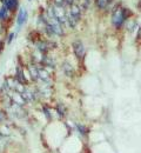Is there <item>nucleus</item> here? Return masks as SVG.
<instances>
[{"instance_id":"nucleus-1","label":"nucleus","mask_w":141,"mask_h":153,"mask_svg":"<svg viewBox=\"0 0 141 153\" xmlns=\"http://www.w3.org/2000/svg\"><path fill=\"white\" fill-rule=\"evenodd\" d=\"M123 22H125V18H123V14H122L121 8L115 9V11L113 12V16H112V24H113V26L117 27V28H120V27L123 25Z\"/></svg>"},{"instance_id":"nucleus-2","label":"nucleus","mask_w":141,"mask_h":153,"mask_svg":"<svg viewBox=\"0 0 141 153\" xmlns=\"http://www.w3.org/2000/svg\"><path fill=\"white\" fill-rule=\"evenodd\" d=\"M73 51H74V54L77 56V58L79 59H82L85 56V46L81 41L77 40V41L73 42Z\"/></svg>"},{"instance_id":"nucleus-3","label":"nucleus","mask_w":141,"mask_h":153,"mask_svg":"<svg viewBox=\"0 0 141 153\" xmlns=\"http://www.w3.org/2000/svg\"><path fill=\"white\" fill-rule=\"evenodd\" d=\"M18 26H21V25H24L25 22L27 21V12L26 9L21 8L19 11V14H18Z\"/></svg>"},{"instance_id":"nucleus-4","label":"nucleus","mask_w":141,"mask_h":153,"mask_svg":"<svg viewBox=\"0 0 141 153\" xmlns=\"http://www.w3.org/2000/svg\"><path fill=\"white\" fill-rule=\"evenodd\" d=\"M2 4L6 6V8L8 11H14L18 7V0H5Z\"/></svg>"},{"instance_id":"nucleus-5","label":"nucleus","mask_w":141,"mask_h":153,"mask_svg":"<svg viewBox=\"0 0 141 153\" xmlns=\"http://www.w3.org/2000/svg\"><path fill=\"white\" fill-rule=\"evenodd\" d=\"M62 68H64V72L66 73V76L73 77V74H74V71H73L72 66H70L68 62H65V64L62 65Z\"/></svg>"},{"instance_id":"nucleus-6","label":"nucleus","mask_w":141,"mask_h":153,"mask_svg":"<svg viewBox=\"0 0 141 153\" xmlns=\"http://www.w3.org/2000/svg\"><path fill=\"white\" fill-rule=\"evenodd\" d=\"M8 9L6 8V6L5 5H2L1 7H0V20H6L8 18Z\"/></svg>"},{"instance_id":"nucleus-7","label":"nucleus","mask_w":141,"mask_h":153,"mask_svg":"<svg viewBox=\"0 0 141 153\" xmlns=\"http://www.w3.org/2000/svg\"><path fill=\"white\" fill-rule=\"evenodd\" d=\"M112 1H113V0H97V6L99 7L100 9H104V8H106V7H107Z\"/></svg>"},{"instance_id":"nucleus-8","label":"nucleus","mask_w":141,"mask_h":153,"mask_svg":"<svg viewBox=\"0 0 141 153\" xmlns=\"http://www.w3.org/2000/svg\"><path fill=\"white\" fill-rule=\"evenodd\" d=\"M37 47H38V50H39V51L41 52V53H46V52L48 51V45H47L45 41H40V42H38Z\"/></svg>"},{"instance_id":"nucleus-9","label":"nucleus","mask_w":141,"mask_h":153,"mask_svg":"<svg viewBox=\"0 0 141 153\" xmlns=\"http://www.w3.org/2000/svg\"><path fill=\"white\" fill-rule=\"evenodd\" d=\"M57 110H58V113L61 115V117H64V115H65V108H64V106H62V105H59Z\"/></svg>"},{"instance_id":"nucleus-10","label":"nucleus","mask_w":141,"mask_h":153,"mask_svg":"<svg viewBox=\"0 0 141 153\" xmlns=\"http://www.w3.org/2000/svg\"><path fill=\"white\" fill-rule=\"evenodd\" d=\"M78 130H79V132H81L82 134H85L86 133V129H85L82 125H78Z\"/></svg>"},{"instance_id":"nucleus-11","label":"nucleus","mask_w":141,"mask_h":153,"mask_svg":"<svg viewBox=\"0 0 141 153\" xmlns=\"http://www.w3.org/2000/svg\"><path fill=\"white\" fill-rule=\"evenodd\" d=\"M14 37H16V33H11V34H9L8 40H7V44H11V42H12V40H13Z\"/></svg>"},{"instance_id":"nucleus-12","label":"nucleus","mask_w":141,"mask_h":153,"mask_svg":"<svg viewBox=\"0 0 141 153\" xmlns=\"http://www.w3.org/2000/svg\"><path fill=\"white\" fill-rule=\"evenodd\" d=\"M44 113L46 114V117L48 118V119H51V114H49V112H48V110L46 108V107H44Z\"/></svg>"},{"instance_id":"nucleus-13","label":"nucleus","mask_w":141,"mask_h":153,"mask_svg":"<svg viewBox=\"0 0 141 153\" xmlns=\"http://www.w3.org/2000/svg\"><path fill=\"white\" fill-rule=\"evenodd\" d=\"M2 47H4V45H2V42H1V41H0V52H1V51H2Z\"/></svg>"},{"instance_id":"nucleus-14","label":"nucleus","mask_w":141,"mask_h":153,"mask_svg":"<svg viewBox=\"0 0 141 153\" xmlns=\"http://www.w3.org/2000/svg\"><path fill=\"white\" fill-rule=\"evenodd\" d=\"M29 1H31V0H29Z\"/></svg>"},{"instance_id":"nucleus-15","label":"nucleus","mask_w":141,"mask_h":153,"mask_svg":"<svg viewBox=\"0 0 141 153\" xmlns=\"http://www.w3.org/2000/svg\"><path fill=\"white\" fill-rule=\"evenodd\" d=\"M0 137H1V135H0Z\"/></svg>"}]
</instances>
